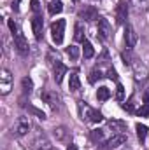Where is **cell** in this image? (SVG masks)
<instances>
[{"label":"cell","instance_id":"cb8c5ba5","mask_svg":"<svg viewBox=\"0 0 149 150\" xmlns=\"http://www.w3.org/2000/svg\"><path fill=\"white\" fill-rule=\"evenodd\" d=\"M137 115H139V117H149V103H144V105L137 110Z\"/></svg>","mask_w":149,"mask_h":150},{"label":"cell","instance_id":"603a6c76","mask_svg":"<svg viewBox=\"0 0 149 150\" xmlns=\"http://www.w3.org/2000/svg\"><path fill=\"white\" fill-rule=\"evenodd\" d=\"M116 100L117 101H123L125 100V87L121 84H117V87H116Z\"/></svg>","mask_w":149,"mask_h":150},{"label":"cell","instance_id":"d4e9b609","mask_svg":"<svg viewBox=\"0 0 149 150\" xmlns=\"http://www.w3.org/2000/svg\"><path fill=\"white\" fill-rule=\"evenodd\" d=\"M123 110H126L128 113H133L135 108H133V98H130L126 103H123Z\"/></svg>","mask_w":149,"mask_h":150},{"label":"cell","instance_id":"4316f807","mask_svg":"<svg viewBox=\"0 0 149 150\" xmlns=\"http://www.w3.org/2000/svg\"><path fill=\"white\" fill-rule=\"evenodd\" d=\"M91 138H93L95 142H102V140H104V131H98V129L93 131V133H91Z\"/></svg>","mask_w":149,"mask_h":150},{"label":"cell","instance_id":"8992f818","mask_svg":"<svg viewBox=\"0 0 149 150\" xmlns=\"http://www.w3.org/2000/svg\"><path fill=\"white\" fill-rule=\"evenodd\" d=\"M126 16H128V4H126V0H119V4L116 7V23L125 25Z\"/></svg>","mask_w":149,"mask_h":150},{"label":"cell","instance_id":"7a4b0ae2","mask_svg":"<svg viewBox=\"0 0 149 150\" xmlns=\"http://www.w3.org/2000/svg\"><path fill=\"white\" fill-rule=\"evenodd\" d=\"M65 19H58L51 25V38L56 45H60L63 42V33H65Z\"/></svg>","mask_w":149,"mask_h":150},{"label":"cell","instance_id":"e0dca14e","mask_svg":"<svg viewBox=\"0 0 149 150\" xmlns=\"http://www.w3.org/2000/svg\"><path fill=\"white\" fill-rule=\"evenodd\" d=\"M74 40L75 42H84V28L81 23H75V28H74Z\"/></svg>","mask_w":149,"mask_h":150},{"label":"cell","instance_id":"5b68a950","mask_svg":"<svg viewBox=\"0 0 149 150\" xmlns=\"http://www.w3.org/2000/svg\"><path fill=\"white\" fill-rule=\"evenodd\" d=\"M123 38H125V45H126V49H133V47H135V44H137L139 37H137L133 26H130V25L125 26V35H123Z\"/></svg>","mask_w":149,"mask_h":150},{"label":"cell","instance_id":"30bf717a","mask_svg":"<svg viewBox=\"0 0 149 150\" xmlns=\"http://www.w3.org/2000/svg\"><path fill=\"white\" fill-rule=\"evenodd\" d=\"M28 131H30V122H28L27 117H21L18 120V124H16V134L18 136H25Z\"/></svg>","mask_w":149,"mask_h":150},{"label":"cell","instance_id":"44dd1931","mask_svg":"<svg viewBox=\"0 0 149 150\" xmlns=\"http://www.w3.org/2000/svg\"><path fill=\"white\" fill-rule=\"evenodd\" d=\"M104 75H102V72L98 70V68H95V70H91V74H90V77H88V80H90V84H95L97 80H100Z\"/></svg>","mask_w":149,"mask_h":150},{"label":"cell","instance_id":"ffe728a7","mask_svg":"<svg viewBox=\"0 0 149 150\" xmlns=\"http://www.w3.org/2000/svg\"><path fill=\"white\" fill-rule=\"evenodd\" d=\"M21 86H23V93H25V94H30L32 89H34V82H32L30 77H25V79L21 80Z\"/></svg>","mask_w":149,"mask_h":150},{"label":"cell","instance_id":"f546056e","mask_svg":"<svg viewBox=\"0 0 149 150\" xmlns=\"http://www.w3.org/2000/svg\"><path fill=\"white\" fill-rule=\"evenodd\" d=\"M142 101L144 103H149V87L144 91V94H142Z\"/></svg>","mask_w":149,"mask_h":150},{"label":"cell","instance_id":"5bb4252c","mask_svg":"<svg viewBox=\"0 0 149 150\" xmlns=\"http://www.w3.org/2000/svg\"><path fill=\"white\" fill-rule=\"evenodd\" d=\"M82 56H84L86 59H91V58L95 56V49H93V45H91L90 40H84V42H82Z\"/></svg>","mask_w":149,"mask_h":150},{"label":"cell","instance_id":"f1b7e54d","mask_svg":"<svg viewBox=\"0 0 149 150\" xmlns=\"http://www.w3.org/2000/svg\"><path fill=\"white\" fill-rule=\"evenodd\" d=\"M30 7H32L34 12L39 14V11H40V2H39V0H32V2H30Z\"/></svg>","mask_w":149,"mask_h":150},{"label":"cell","instance_id":"83f0119b","mask_svg":"<svg viewBox=\"0 0 149 150\" xmlns=\"http://www.w3.org/2000/svg\"><path fill=\"white\" fill-rule=\"evenodd\" d=\"M107 77H109L111 80H117V72H116L112 67H109V70H107Z\"/></svg>","mask_w":149,"mask_h":150},{"label":"cell","instance_id":"4dcf8cb0","mask_svg":"<svg viewBox=\"0 0 149 150\" xmlns=\"http://www.w3.org/2000/svg\"><path fill=\"white\" fill-rule=\"evenodd\" d=\"M19 4H21V0H12V9L18 11L19 9Z\"/></svg>","mask_w":149,"mask_h":150},{"label":"cell","instance_id":"9a60e30c","mask_svg":"<svg viewBox=\"0 0 149 150\" xmlns=\"http://www.w3.org/2000/svg\"><path fill=\"white\" fill-rule=\"evenodd\" d=\"M47 11H49V14H51V16L60 14V12L63 11V4H62L60 0H53V2L47 5Z\"/></svg>","mask_w":149,"mask_h":150},{"label":"cell","instance_id":"7402d4cb","mask_svg":"<svg viewBox=\"0 0 149 150\" xmlns=\"http://www.w3.org/2000/svg\"><path fill=\"white\" fill-rule=\"evenodd\" d=\"M67 54H69V58H70V59H77V58H79V47H77V45H69V47H67Z\"/></svg>","mask_w":149,"mask_h":150},{"label":"cell","instance_id":"4fadbf2b","mask_svg":"<svg viewBox=\"0 0 149 150\" xmlns=\"http://www.w3.org/2000/svg\"><path fill=\"white\" fill-rule=\"evenodd\" d=\"M69 89H70V91H79V89H81V79H79V74H77V72H72V74H70Z\"/></svg>","mask_w":149,"mask_h":150},{"label":"cell","instance_id":"7c38bea8","mask_svg":"<svg viewBox=\"0 0 149 150\" xmlns=\"http://www.w3.org/2000/svg\"><path fill=\"white\" fill-rule=\"evenodd\" d=\"M79 18H82V19H86V21H93V19L98 18V12H97L95 7H86L84 11L79 12Z\"/></svg>","mask_w":149,"mask_h":150},{"label":"cell","instance_id":"277c9868","mask_svg":"<svg viewBox=\"0 0 149 150\" xmlns=\"http://www.w3.org/2000/svg\"><path fill=\"white\" fill-rule=\"evenodd\" d=\"M14 47H16V51L21 56H27L28 54V42H27V38H25L21 30L18 33H14Z\"/></svg>","mask_w":149,"mask_h":150},{"label":"cell","instance_id":"52a82bcc","mask_svg":"<svg viewBox=\"0 0 149 150\" xmlns=\"http://www.w3.org/2000/svg\"><path fill=\"white\" fill-rule=\"evenodd\" d=\"M125 142H126V134H125V133L112 134L109 140H105V142H104V147H105V149H109V150H111V149H117V147H119V145H123Z\"/></svg>","mask_w":149,"mask_h":150},{"label":"cell","instance_id":"1f68e13d","mask_svg":"<svg viewBox=\"0 0 149 150\" xmlns=\"http://www.w3.org/2000/svg\"><path fill=\"white\" fill-rule=\"evenodd\" d=\"M67 150H79V149H77V145H74V143H70V145L67 147Z\"/></svg>","mask_w":149,"mask_h":150},{"label":"cell","instance_id":"484cf974","mask_svg":"<svg viewBox=\"0 0 149 150\" xmlns=\"http://www.w3.org/2000/svg\"><path fill=\"white\" fill-rule=\"evenodd\" d=\"M7 26H9V30H11V32H12V35H14V33H18V32H19V28H18V25H16V23H14V21H12V19H7Z\"/></svg>","mask_w":149,"mask_h":150},{"label":"cell","instance_id":"ac0fdd59","mask_svg":"<svg viewBox=\"0 0 149 150\" xmlns=\"http://www.w3.org/2000/svg\"><path fill=\"white\" fill-rule=\"evenodd\" d=\"M135 129H137V136H139V140H140V143L148 138V126H144V124H137L135 126Z\"/></svg>","mask_w":149,"mask_h":150},{"label":"cell","instance_id":"d6a6232c","mask_svg":"<svg viewBox=\"0 0 149 150\" xmlns=\"http://www.w3.org/2000/svg\"><path fill=\"white\" fill-rule=\"evenodd\" d=\"M72 2H79V0H72Z\"/></svg>","mask_w":149,"mask_h":150},{"label":"cell","instance_id":"3957f363","mask_svg":"<svg viewBox=\"0 0 149 150\" xmlns=\"http://www.w3.org/2000/svg\"><path fill=\"white\" fill-rule=\"evenodd\" d=\"M11 89H12V74L7 68H2V72H0V93L5 96L11 93Z\"/></svg>","mask_w":149,"mask_h":150},{"label":"cell","instance_id":"6da1fadb","mask_svg":"<svg viewBox=\"0 0 149 150\" xmlns=\"http://www.w3.org/2000/svg\"><path fill=\"white\" fill-rule=\"evenodd\" d=\"M79 110H81V115H82V119H84L86 122L98 124V122L104 120V115H102V113L98 112V110H95V108H91L90 105H86L84 101L79 103Z\"/></svg>","mask_w":149,"mask_h":150},{"label":"cell","instance_id":"8fae6325","mask_svg":"<svg viewBox=\"0 0 149 150\" xmlns=\"http://www.w3.org/2000/svg\"><path fill=\"white\" fill-rule=\"evenodd\" d=\"M42 26H44V21H42V18L40 16H34V19H32V30H34V33H35V38L40 40L42 37Z\"/></svg>","mask_w":149,"mask_h":150},{"label":"cell","instance_id":"9c48e42d","mask_svg":"<svg viewBox=\"0 0 149 150\" xmlns=\"http://www.w3.org/2000/svg\"><path fill=\"white\" fill-rule=\"evenodd\" d=\"M53 67H54V80H56V84H62V80H63V75L69 72V68H67V67H65V65H63L60 59H56Z\"/></svg>","mask_w":149,"mask_h":150},{"label":"cell","instance_id":"2e32d148","mask_svg":"<svg viewBox=\"0 0 149 150\" xmlns=\"http://www.w3.org/2000/svg\"><path fill=\"white\" fill-rule=\"evenodd\" d=\"M111 98V89L109 87H98L97 91V100L98 101H107Z\"/></svg>","mask_w":149,"mask_h":150},{"label":"cell","instance_id":"ba28073f","mask_svg":"<svg viewBox=\"0 0 149 150\" xmlns=\"http://www.w3.org/2000/svg\"><path fill=\"white\" fill-rule=\"evenodd\" d=\"M111 33H112V30H111V25H109V21H107L105 18H98V35H100V38H104V40H109Z\"/></svg>","mask_w":149,"mask_h":150},{"label":"cell","instance_id":"d6986e66","mask_svg":"<svg viewBox=\"0 0 149 150\" xmlns=\"http://www.w3.org/2000/svg\"><path fill=\"white\" fill-rule=\"evenodd\" d=\"M109 127H111L116 134H119V133H123V131H125V124H123V122H119V120H109Z\"/></svg>","mask_w":149,"mask_h":150}]
</instances>
